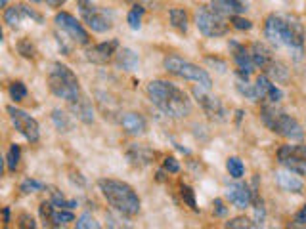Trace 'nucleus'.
I'll return each instance as SVG.
<instances>
[{
  "instance_id": "nucleus-1",
  "label": "nucleus",
  "mask_w": 306,
  "mask_h": 229,
  "mask_svg": "<svg viewBox=\"0 0 306 229\" xmlns=\"http://www.w3.org/2000/svg\"><path fill=\"white\" fill-rule=\"evenodd\" d=\"M147 96L165 114L173 118H184L191 113V101L188 96L167 80H151L147 84Z\"/></svg>"
},
{
  "instance_id": "nucleus-2",
  "label": "nucleus",
  "mask_w": 306,
  "mask_h": 229,
  "mask_svg": "<svg viewBox=\"0 0 306 229\" xmlns=\"http://www.w3.org/2000/svg\"><path fill=\"white\" fill-rule=\"evenodd\" d=\"M264 37L272 44L301 48L305 42V29L297 19H289L283 15H268L264 23Z\"/></svg>"
},
{
  "instance_id": "nucleus-3",
  "label": "nucleus",
  "mask_w": 306,
  "mask_h": 229,
  "mask_svg": "<svg viewBox=\"0 0 306 229\" xmlns=\"http://www.w3.org/2000/svg\"><path fill=\"white\" fill-rule=\"evenodd\" d=\"M100 191L105 200L125 216H136L140 212V197L129 184L119 180H100Z\"/></svg>"
},
{
  "instance_id": "nucleus-4",
  "label": "nucleus",
  "mask_w": 306,
  "mask_h": 229,
  "mask_svg": "<svg viewBox=\"0 0 306 229\" xmlns=\"http://www.w3.org/2000/svg\"><path fill=\"white\" fill-rule=\"evenodd\" d=\"M48 86H50V92L54 96H58L65 101H75L79 100L83 94H81V84H79V78L67 65L63 63H52L50 69H48Z\"/></svg>"
},
{
  "instance_id": "nucleus-5",
  "label": "nucleus",
  "mask_w": 306,
  "mask_h": 229,
  "mask_svg": "<svg viewBox=\"0 0 306 229\" xmlns=\"http://www.w3.org/2000/svg\"><path fill=\"white\" fill-rule=\"evenodd\" d=\"M262 122L272 130L274 134L281 136V138H287V140H303L305 136V130L299 124L297 118H293L291 114H287L285 111L277 109L276 103H270V105H264L262 111Z\"/></svg>"
},
{
  "instance_id": "nucleus-6",
  "label": "nucleus",
  "mask_w": 306,
  "mask_h": 229,
  "mask_svg": "<svg viewBox=\"0 0 306 229\" xmlns=\"http://www.w3.org/2000/svg\"><path fill=\"white\" fill-rule=\"evenodd\" d=\"M165 69L171 75H175V76L186 78V80H193V82H197V84L207 88V90L213 86V80H211L209 73L205 69H201L199 65L191 63V61H186V59H182L178 56L165 57Z\"/></svg>"
},
{
  "instance_id": "nucleus-7",
  "label": "nucleus",
  "mask_w": 306,
  "mask_h": 229,
  "mask_svg": "<svg viewBox=\"0 0 306 229\" xmlns=\"http://www.w3.org/2000/svg\"><path fill=\"white\" fill-rule=\"evenodd\" d=\"M195 25L201 31V35L209 37V38L222 37L228 31V23L224 19V14H220L213 8H207V6H201L195 12Z\"/></svg>"
},
{
  "instance_id": "nucleus-8",
  "label": "nucleus",
  "mask_w": 306,
  "mask_h": 229,
  "mask_svg": "<svg viewBox=\"0 0 306 229\" xmlns=\"http://www.w3.org/2000/svg\"><path fill=\"white\" fill-rule=\"evenodd\" d=\"M277 162L289 170L306 176V145H281L277 151Z\"/></svg>"
},
{
  "instance_id": "nucleus-9",
  "label": "nucleus",
  "mask_w": 306,
  "mask_h": 229,
  "mask_svg": "<svg viewBox=\"0 0 306 229\" xmlns=\"http://www.w3.org/2000/svg\"><path fill=\"white\" fill-rule=\"evenodd\" d=\"M8 114H10V120H12L14 128L17 130L27 142H31V143L39 142V138H41L39 122H37L31 114H27L23 109H17L14 105L8 107Z\"/></svg>"
},
{
  "instance_id": "nucleus-10",
  "label": "nucleus",
  "mask_w": 306,
  "mask_h": 229,
  "mask_svg": "<svg viewBox=\"0 0 306 229\" xmlns=\"http://www.w3.org/2000/svg\"><path fill=\"white\" fill-rule=\"evenodd\" d=\"M79 12L83 15L85 23L92 29L94 33H107L109 29L113 27L111 19L105 15V12H102L98 6L92 4V0H79Z\"/></svg>"
},
{
  "instance_id": "nucleus-11",
  "label": "nucleus",
  "mask_w": 306,
  "mask_h": 229,
  "mask_svg": "<svg viewBox=\"0 0 306 229\" xmlns=\"http://www.w3.org/2000/svg\"><path fill=\"white\" fill-rule=\"evenodd\" d=\"M56 25H58V29H61V31L67 35V38L73 44H77V46H87V44L90 42L88 31L77 21L75 15L67 14V12H59V14H56Z\"/></svg>"
},
{
  "instance_id": "nucleus-12",
  "label": "nucleus",
  "mask_w": 306,
  "mask_h": 229,
  "mask_svg": "<svg viewBox=\"0 0 306 229\" xmlns=\"http://www.w3.org/2000/svg\"><path fill=\"white\" fill-rule=\"evenodd\" d=\"M191 94H193L195 100L199 101L201 109H203L205 114H207L211 120H217V122H224V120H226V109H224L222 101H220L219 98H215V96H209V94H207V88H203V86H195V88L191 90Z\"/></svg>"
},
{
  "instance_id": "nucleus-13",
  "label": "nucleus",
  "mask_w": 306,
  "mask_h": 229,
  "mask_svg": "<svg viewBox=\"0 0 306 229\" xmlns=\"http://www.w3.org/2000/svg\"><path fill=\"white\" fill-rule=\"evenodd\" d=\"M25 19H33L37 23H43V15L35 8H29L25 4H15L12 8H6V12H4V21L8 23L10 29H19Z\"/></svg>"
},
{
  "instance_id": "nucleus-14",
  "label": "nucleus",
  "mask_w": 306,
  "mask_h": 229,
  "mask_svg": "<svg viewBox=\"0 0 306 229\" xmlns=\"http://www.w3.org/2000/svg\"><path fill=\"white\" fill-rule=\"evenodd\" d=\"M119 50V40H109V42H102V44H96L92 48L87 50V59L92 61V63H98V65H103L107 63L113 54H117Z\"/></svg>"
},
{
  "instance_id": "nucleus-15",
  "label": "nucleus",
  "mask_w": 306,
  "mask_h": 229,
  "mask_svg": "<svg viewBox=\"0 0 306 229\" xmlns=\"http://www.w3.org/2000/svg\"><path fill=\"white\" fill-rule=\"evenodd\" d=\"M232 50H233V61L237 65V75L241 78L249 80V76L253 75L255 67H257L255 61H253V57H251V54H249L243 46H239V44L235 42H232Z\"/></svg>"
},
{
  "instance_id": "nucleus-16",
  "label": "nucleus",
  "mask_w": 306,
  "mask_h": 229,
  "mask_svg": "<svg viewBox=\"0 0 306 229\" xmlns=\"http://www.w3.org/2000/svg\"><path fill=\"white\" fill-rule=\"evenodd\" d=\"M255 88H257L259 100H264V101H268V103H277V101L283 98V92H281L266 75H259V76H257Z\"/></svg>"
},
{
  "instance_id": "nucleus-17",
  "label": "nucleus",
  "mask_w": 306,
  "mask_h": 229,
  "mask_svg": "<svg viewBox=\"0 0 306 229\" xmlns=\"http://www.w3.org/2000/svg\"><path fill=\"white\" fill-rule=\"evenodd\" d=\"M226 197L235 208H247L253 200V191H249L245 184H232L226 191Z\"/></svg>"
},
{
  "instance_id": "nucleus-18",
  "label": "nucleus",
  "mask_w": 306,
  "mask_h": 229,
  "mask_svg": "<svg viewBox=\"0 0 306 229\" xmlns=\"http://www.w3.org/2000/svg\"><path fill=\"white\" fill-rule=\"evenodd\" d=\"M121 126L129 136H142L146 134L147 122L140 113H125L121 118Z\"/></svg>"
},
{
  "instance_id": "nucleus-19",
  "label": "nucleus",
  "mask_w": 306,
  "mask_h": 229,
  "mask_svg": "<svg viewBox=\"0 0 306 229\" xmlns=\"http://www.w3.org/2000/svg\"><path fill=\"white\" fill-rule=\"evenodd\" d=\"M276 182L283 191H289V193H301L303 187H305L303 180L297 176V172L289 170V168H287V170L276 172Z\"/></svg>"
},
{
  "instance_id": "nucleus-20",
  "label": "nucleus",
  "mask_w": 306,
  "mask_h": 229,
  "mask_svg": "<svg viewBox=\"0 0 306 229\" xmlns=\"http://www.w3.org/2000/svg\"><path fill=\"white\" fill-rule=\"evenodd\" d=\"M127 157L131 160V164L142 168V166H147L153 160V151L146 145H132L131 149L127 151Z\"/></svg>"
},
{
  "instance_id": "nucleus-21",
  "label": "nucleus",
  "mask_w": 306,
  "mask_h": 229,
  "mask_svg": "<svg viewBox=\"0 0 306 229\" xmlns=\"http://www.w3.org/2000/svg\"><path fill=\"white\" fill-rule=\"evenodd\" d=\"M211 2H213V8L224 15H241L247 10L243 0H211Z\"/></svg>"
},
{
  "instance_id": "nucleus-22",
  "label": "nucleus",
  "mask_w": 306,
  "mask_h": 229,
  "mask_svg": "<svg viewBox=\"0 0 306 229\" xmlns=\"http://www.w3.org/2000/svg\"><path fill=\"white\" fill-rule=\"evenodd\" d=\"M71 111H73L75 116H77L79 120H83L85 124L94 122V111H92V105H90V101H88L85 96H81L79 100L71 101Z\"/></svg>"
},
{
  "instance_id": "nucleus-23",
  "label": "nucleus",
  "mask_w": 306,
  "mask_h": 229,
  "mask_svg": "<svg viewBox=\"0 0 306 229\" xmlns=\"http://www.w3.org/2000/svg\"><path fill=\"white\" fill-rule=\"evenodd\" d=\"M140 63V57L138 54L131 50V48H119L117 52V67L125 69V71H134Z\"/></svg>"
},
{
  "instance_id": "nucleus-24",
  "label": "nucleus",
  "mask_w": 306,
  "mask_h": 229,
  "mask_svg": "<svg viewBox=\"0 0 306 229\" xmlns=\"http://www.w3.org/2000/svg\"><path fill=\"white\" fill-rule=\"evenodd\" d=\"M251 57H253V61H255V65L257 67H261V69H266L272 61H274V57H272V52L261 42H255L251 46Z\"/></svg>"
},
{
  "instance_id": "nucleus-25",
  "label": "nucleus",
  "mask_w": 306,
  "mask_h": 229,
  "mask_svg": "<svg viewBox=\"0 0 306 229\" xmlns=\"http://www.w3.org/2000/svg\"><path fill=\"white\" fill-rule=\"evenodd\" d=\"M266 76L270 78V80H276V82H287L289 80V71L285 69V65L283 63H279V61H272L268 67H266Z\"/></svg>"
},
{
  "instance_id": "nucleus-26",
  "label": "nucleus",
  "mask_w": 306,
  "mask_h": 229,
  "mask_svg": "<svg viewBox=\"0 0 306 229\" xmlns=\"http://www.w3.org/2000/svg\"><path fill=\"white\" fill-rule=\"evenodd\" d=\"M169 17H171V25H173L176 31L188 33V14H186V10H182V8H173V10L169 12Z\"/></svg>"
},
{
  "instance_id": "nucleus-27",
  "label": "nucleus",
  "mask_w": 306,
  "mask_h": 229,
  "mask_svg": "<svg viewBox=\"0 0 306 229\" xmlns=\"http://www.w3.org/2000/svg\"><path fill=\"white\" fill-rule=\"evenodd\" d=\"M52 122L56 124V128L59 132H69V130L73 128V122H71L69 114L65 113V111H61V109H54L52 111Z\"/></svg>"
},
{
  "instance_id": "nucleus-28",
  "label": "nucleus",
  "mask_w": 306,
  "mask_h": 229,
  "mask_svg": "<svg viewBox=\"0 0 306 229\" xmlns=\"http://www.w3.org/2000/svg\"><path fill=\"white\" fill-rule=\"evenodd\" d=\"M144 12H146V8H144L142 4H134V6L131 8L127 21H129V27H131L132 31H138V29L142 27V17H144Z\"/></svg>"
},
{
  "instance_id": "nucleus-29",
  "label": "nucleus",
  "mask_w": 306,
  "mask_h": 229,
  "mask_svg": "<svg viewBox=\"0 0 306 229\" xmlns=\"http://www.w3.org/2000/svg\"><path fill=\"white\" fill-rule=\"evenodd\" d=\"M237 92H239L241 96H245L247 100H253V101L259 100V94H257L255 84H249V80H245V78H239V80H237Z\"/></svg>"
},
{
  "instance_id": "nucleus-30",
  "label": "nucleus",
  "mask_w": 306,
  "mask_h": 229,
  "mask_svg": "<svg viewBox=\"0 0 306 229\" xmlns=\"http://www.w3.org/2000/svg\"><path fill=\"white\" fill-rule=\"evenodd\" d=\"M19 158H21V149H19L17 143H14V145L8 149V155H6V166H8V170L15 172L17 164H19Z\"/></svg>"
},
{
  "instance_id": "nucleus-31",
  "label": "nucleus",
  "mask_w": 306,
  "mask_h": 229,
  "mask_svg": "<svg viewBox=\"0 0 306 229\" xmlns=\"http://www.w3.org/2000/svg\"><path fill=\"white\" fill-rule=\"evenodd\" d=\"M226 168L230 172V176L235 178V180H239L243 174H245V166H243V162H241V158L237 157H230L228 158V162H226Z\"/></svg>"
},
{
  "instance_id": "nucleus-32",
  "label": "nucleus",
  "mask_w": 306,
  "mask_h": 229,
  "mask_svg": "<svg viewBox=\"0 0 306 229\" xmlns=\"http://www.w3.org/2000/svg\"><path fill=\"white\" fill-rule=\"evenodd\" d=\"M69 222H75V216L65 210V208H59L54 212V218H52V228H59V226H65Z\"/></svg>"
},
{
  "instance_id": "nucleus-33",
  "label": "nucleus",
  "mask_w": 306,
  "mask_h": 229,
  "mask_svg": "<svg viewBox=\"0 0 306 229\" xmlns=\"http://www.w3.org/2000/svg\"><path fill=\"white\" fill-rule=\"evenodd\" d=\"M10 98L14 101H21L27 98V88L23 82H19V80H15L10 84Z\"/></svg>"
},
{
  "instance_id": "nucleus-34",
  "label": "nucleus",
  "mask_w": 306,
  "mask_h": 229,
  "mask_svg": "<svg viewBox=\"0 0 306 229\" xmlns=\"http://www.w3.org/2000/svg\"><path fill=\"white\" fill-rule=\"evenodd\" d=\"M75 226L79 229H98L100 222H96V218H92L90 214H83L79 220H75Z\"/></svg>"
},
{
  "instance_id": "nucleus-35",
  "label": "nucleus",
  "mask_w": 306,
  "mask_h": 229,
  "mask_svg": "<svg viewBox=\"0 0 306 229\" xmlns=\"http://www.w3.org/2000/svg\"><path fill=\"white\" fill-rule=\"evenodd\" d=\"M226 228H232V229H249V228H255V224L245 218V216H237V218H232L230 222H226Z\"/></svg>"
},
{
  "instance_id": "nucleus-36",
  "label": "nucleus",
  "mask_w": 306,
  "mask_h": 229,
  "mask_svg": "<svg viewBox=\"0 0 306 229\" xmlns=\"http://www.w3.org/2000/svg\"><path fill=\"white\" fill-rule=\"evenodd\" d=\"M52 204L56 206V208H65V210H71V208H75L77 206V202L75 200H67L63 195H59V193H52Z\"/></svg>"
},
{
  "instance_id": "nucleus-37",
  "label": "nucleus",
  "mask_w": 306,
  "mask_h": 229,
  "mask_svg": "<svg viewBox=\"0 0 306 229\" xmlns=\"http://www.w3.org/2000/svg\"><path fill=\"white\" fill-rule=\"evenodd\" d=\"M54 208L56 206L52 204V200L50 202H43L41 208H39L41 210V218L44 220V224H48V226H52V218H54V212H56Z\"/></svg>"
},
{
  "instance_id": "nucleus-38",
  "label": "nucleus",
  "mask_w": 306,
  "mask_h": 229,
  "mask_svg": "<svg viewBox=\"0 0 306 229\" xmlns=\"http://www.w3.org/2000/svg\"><path fill=\"white\" fill-rule=\"evenodd\" d=\"M180 195H182V199H184V202L188 204V206H191L193 210H197V204H195V195H193V189L188 186H182L180 187Z\"/></svg>"
},
{
  "instance_id": "nucleus-39",
  "label": "nucleus",
  "mask_w": 306,
  "mask_h": 229,
  "mask_svg": "<svg viewBox=\"0 0 306 229\" xmlns=\"http://www.w3.org/2000/svg\"><path fill=\"white\" fill-rule=\"evenodd\" d=\"M44 186L41 182H37V180H25L23 184H21V191L25 193V195H29V193H39V191H43Z\"/></svg>"
},
{
  "instance_id": "nucleus-40",
  "label": "nucleus",
  "mask_w": 306,
  "mask_h": 229,
  "mask_svg": "<svg viewBox=\"0 0 306 229\" xmlns=\"http://www.w3.org/2000/svg\"><path fill=\"white\" fill-rule=\"evenodd\" d=\"M17 50H19V54L23 57H35V46L31 44V40H27V38H23V40H19L17 42Z\"/></svg>"
},
{
  "instance_id": "nucleus-41",
  "label": "nucleus",
  "mask_w": 306,
  "mask_h": 229,
  "mask_svg": "<svg viewBox=\"0 0 306 229\" xmlns=\"http://www.w3.org/2000/svg\"><path fill=\"white\" fill-rule=\"evenodd\" d=\"M230 17H232V25L235 29H239V31H249L253 27V23L245 17H241V15H230Z\"/></svg>"
},
{
  "instance_id": "nucleus-42",
  "label": "nucleus",
  "mask_w": 306,
  "mask_h": 229,
  "mask_svg": "<svg viewBox=\"0 0 306 229\" xmlns=\"http://www.w3.org/2000/svg\"><path fill=\"white\" fill-rule=\"evenodd\" d=\"M165 170L173 172V174H176V172L180 170V164H178V160H176L175 157H167L165 158Z\"/></svg>"
},
{
  "instance_id": "nucleus-43",
  "label": "nucleus",
  "mask_w": 306,
  "mask_h": 229,
  "mask_svg": "<svg viewBox=\"0 0 306 229\" xmlns=\"http://www.w3.org/2000/svg\"><path fill=\"white\" fill-rule=\"evenodd\" d=\"M293 226H306V204L295 214V218H293Z\"/></svg>"
},
{
  "instance_id": "nucleus-44",
  "label": "nucleus",
  "mask_w": 306,
  "mask_h": 229,
  "mask_svg": "<svg viewBox=\"0 0 306 229\" xmlns=\"http://www.w3.org/2000/svg\"><path fill=\"white\" fill-rule=\"evenodd\" d=\"M19 220H21V222H19V226H21V228H35V226H37V224H35V220L29 218L27 214H21Z\"/></svg>"
},
{
  "instance_id": "nucleus-45",
  "label": "nucleus",
  "mask_w": 306,
  "mask_h": 229,
  "mask_svg": "<svg viewBox=\"0 0 306 229\" xmlns=\"http://www.w3.org/2000/svg\"><path fill=\"white\" fill-rule=\"evenodd\" d=\"M215 214L217 216H226V206L222 199H215Z\"/></svg>"
},
{
  "instance_id": "nucleus-46",
  "label": "nucleus",
  "mask_w": 306,
  "mask_h": 229,
  "mask_svg": "<svg viewBox=\"0 0 306 229\" xmlns=\"http://www.w3.org/2000/svg\"><path fill=\"white\" fill-rule=\"evenodd\" d=\"M31 2H35V4H48V6H52V8H58V6H61L65 0H31Z\"/></svg>"
},
{
  "instance_id": "nucleus-47",
  "label": "nucleus",
  "mask_w": 306,
  "mask_h": 229,
  "mask_svg": "<svg viewBox=\"0 0 306 229\" xmlns=\"http://www.w3.org/2000/svg\"><path fill=\"white\" fill-rule=\"evenodd\" d=\"M129 2H134V4H142V2H146V0H129Z\"/></svg>"
},
{
  "instance_id": "nucleus-48",
  "label": "nucleus",
  "mask_w": 306,
  "mask_h": 229,
  "mask_svg": "<svg viewBox=\"0 0 306 229\" xmlns=\"http://www.w3.org/2000/svg\"><path fill=\"white\" fill-rule=\"evenodd\" d=\"M6 2H8V0H2V8H6Z\"/></svg>"
}]
</instances>
